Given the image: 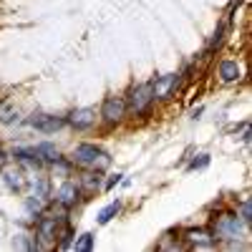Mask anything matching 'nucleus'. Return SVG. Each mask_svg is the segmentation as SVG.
<instances>
[{"label": "nucleus", "mask_w": 252, "mask_h": 252, "mask_svg": "<svg viewBox=\"0 0 252 252\" xmlns=\"http://www.w3.org/2000/svg\"><path fill=\"white\" fill-rule=\"evenodd\" d=\"M96 121V111L94 109H76L71 114V124L76 126V129H86V126H91Z\"/></svg>", "instance_id": "423d86ee"}, {"label": "nucleus", "mask_w": 252, "mask_h": 252, "mask_svg": "<svg viewBox=\"0 0 252 252\" xmlns=\"http://www.w3.org/2000/svg\"><path fill=\"white\" fill-rule=\"evenodd\" d=\"M242 220H245V222L252 220V217H250V200H245V204H242Z\"/></svg>", "instance_id": "6ab92c4d"}, {"label": "nucleus", "mask_w": 252, "mask_h": 252, "mask_svg": "<svg viewBox=\"0 0 252 252\" xmlns=\"http://www.w3.org/2000/svg\"><path fill=\"white\" fill-rule=\"evenodd\" d=\"M0 121H3V124H13V121H18V111L13 109L8 101H5V103H0Z\"/></svg>", "instance_id": "4468645a"}, {"label": "nucleus", "mask_w": 252, "mask_h": 252, "mask_svg": "<svg viewBox=\"0 0 252 252\" xmlns=\"http://www.w3.org/2000/svg\"><path fill=\"white\" fill-rule=\"evenodd\" d=\"M28 124L33 126V129L43 131V134H53V131H58L61 126H63V119H58V116H48V114H38V116H33Z\"/></svg>", "instance_id": "20e7f679"}, {"label": "nucleus", "mask_w": 252, "mask_h": 252, "mask_svg": "<svg viewBox=\"0 0 252 252\" xmlns=\"http://www.w3.org/2000/svg\"><path fill=\"white\" fill-rule=\"evenodd\" d=\"M35 156H38L41 161H58L61 154L56 147H50V144H41V147H35Z\"/></svg>", "instance_id": "9d476101"}, {"label": "nucleus", "mask_w": 252, "mask_h": 252, "mask_svg": "<svg viewBox=\"0 0 252 252\" xmlns=\"http://www.w3.org/2000/svg\"><path fill=\"white\" fill-rule=\"evenodd\" d=\"M121 114H124V101L116 99V96L106 99V103H103V116L109 119V121H116V119H121Z\"/></svg>", "instance_id": "6e6552de"}, {"label": "nucleus", "mask_w": 252, "mask_h": 252, "mask_svg": "<svg viewBox=\"0 0 252 252\" xmlns=\"http://www.w3.org/2000/svg\"><path fill=\"white\" fill-rule=\"evenodd\" d=\"M15 247H21V250H35V245H30L28 242V235H21L15 240Z\"/></svg>", "instance_id": "f3484780"}, {"label": "nucleus", "mask_w": 252, "mask_h": 252, "mask_svg": "<svg viewBox=\"0 0 252 252\" xmlns=\"http://www.w3.org/2000/svg\"><path fill=\"white\" fill-rule=\"evenodd\" d=\"M187 237L192 240V242H200V245H209L212 240H209V235H207V232H187Z\"/></svg>", "instance_id": "dca6fc26"}, {"label": "nucleus", "mask_w": 252, "mask_h": 252, "mask_svg": "<svg viewBox=\"0 0 252 252\" xmlns=\"http://www.w3.org/2000/svg\"><path fill=\"white\" fill-rule=\"evenodd\" d=\"M38 237H41L43 245L56 240V217H46V220L38 222Z\"/></svg>", "instance_id": "0eeeda50"}, {"label": "nucleus", "mask_w": 252, "mask_h": 252, "mask_svg": "<svg viewBox=\"0 0 252 252\" xmlns=\"http://www.w3.org/2000/svg\"><path fill=\"white\" fill-rule=\"evenodd\" d=\"M91 247H94V235H88V232H86V235H81V237L76 240V245H74L76 252H88Z\"/></svg>", "instance_id": "2eb2a0df"}, {"label": "nucleus", "mask_w": 252, "mask_h": 252, "mask_svg": "<svg viewBox=\"0 0 252 252\" xmlns=\"http://www.w3.org/2000/svg\"><path fill=\"white\" fill-rule=\"evenodd\" d=\"M214 232H217L220 240H237L242 235V222L237 217H232V214H225V217H220Z\"/></svg>", "instance_id": "f03ea898"}, {"label": "nucleus", "mask_w": 252, "mask_h": 252, "mask_svg": "<svg viewBox=\"0 0 252 252\" xmlns=\"http://www.w3.org/2000/svg\"><path fill=\"white\" fill-rule=\"evenodd\" d=\"M220 76H222L225 81H235V78H240V66H237V63H232V61H225V63L220 66Z\"/></svg>", "instance_id": "f8f14e48"}, {"label": "nucleus", "mask_w": 252, "mask_h": 252, "mask_svg": "<svg viewBox=\"0 0 252 252\" xmlns=\"http://www.w3.org/2000/svg\"><path fill=\"white\" fill-rule=\"evenodd\" d=\"M74 159L83 167H96V169H106L109 167V154L99 147H91V144H81V147L74 149Z\"/></svg>", "instance_id": "f257e3e1"}, {"label": "nucleus", "mask_w": 252, "mask_h": 252, "mask_svg": "<svg viewBox=\"0 0 252 252\" xmlns=\"http://www.w3.org/2000/svg\"><path fill=\"white\" fill-rule=\"evenodd\" d=\"M3 176H5V184L10 189H21L23 187V172L15 169V167H5L3 169Z\"/></svg>", "instance_id": "1a4fd4ad"}, {"label": "nucleus", "mask_w": 252, "mask_h": 252, "mask_svg": "<svg viewBox=\"0 0 252 252\" xmlns=\"http://www.w3.org/2000/svg\"><path fill=\"white\" fill-rule=\"evenodd\" d=\"M0 159H3V151H0Z\"/></svg>", "instance_id": "412c9836"}, {"label": "nucleus", "mask_w": 252, "mask_h": 252, "mask_svg": "<svg viewBox=\"0 0 252 252\" xmlns=\"http://www.w3.org/2000/svg\"><path fill=\"white\" fill-rule=\"evenodd\" d=\"M174 83H176V76H174V74L161 76V81L154 83V96H167V94L172 91V86H174Z\"/></svg>", "instance_id": "9b49d317"}, {"label": "nucleus", "mask_w": 252, "mask_h": 252, "mask_svg": "<svg viewBox=\"0 0 252 252\" xmlns=\"http://www.w3.org/2000/svg\"><path fill=\"white\" fill-rule=\"evenodd\" d=\"M76 200H78V187H76V184H71V182H66V184L56 192V202L63 204V207H71Z\"/></svg>", "instance_id": "39448f33"}, {"label": "nucleus", "mask_w": 252, "mask_h": 252, "mask_svg": "<svg viewBox=\"0 0 252 252\" xmlns=\"http://www.w3.org/2000/svg\"><path fill=\"white\" fill-rule=\"evenodd\" d=\"M151 99H154V86L151 83H147V86H139V88H134L131 91V99H129V109L134 111V114H141L147 106L151 103Z\"/></svg>", "instance_id": "7ed1b4c3"}, {"label": "nucleus", "mask_w": 252, "mask_h": 252, "mask_svg": "<svg viewBox=\"0 0 252 252\" xmlns=\"http://www.w3.org/2000/svg\"><path fill=\"white\" fill-rule=\"evenodd\" d=\"M207 161H209V159H207V156H202L200 161H194V164H192V169H197V167H207Z\"/></svg>", "instance_id": "aec40b11"}, {"label": "nucleus", "mask_w": 252, "mask_h": 252, "mask_svg": "<svg viewBox=\"0 0 252 252\" xmlns=\"http://www.w3.org/2000/svg\"><path fill=\"white\" fill-rule=\"evenodd\" d=\"M83 184H86L88 189H94V187H99V176H96V174H86V179H83Z\"/></svg>", "instance_id": "a211bd4d"}, {"label": "nucleus", "mask_w": 252, "mask_h": 252, "mask_svg": "<svg viewBox=\"0 0 252 252\" xmlns=\"http://www.w3.org/2000/svg\"><path fill=\"white\" fill-rule=\"evenodd\" d=\"M121 209V204L119 202H114V204H109V207H103L101 212H99V225H106V222H111L114 220V214Z\"/></svg>", "instance_id": "ddd939ff"}]
</instances>
